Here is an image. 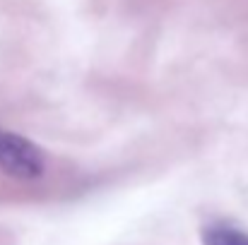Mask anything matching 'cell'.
Masks as SVG:
<instances>
[{
    "label": "cell",
    "mask_w": 248,
    "mask_h": 245,
    "mask_svg": "<svg viewBox=\"0 0 248 245\" xmlns=\"http://www.w3.org/2000/svg\"><path fill=\"white\" fill-rule=\"evenodd\" d=\"M0 168L15 178H36L44 171V157L29 140L0 128Z\"/></svg>",
    "instance_id": "6da1fadb"
},
{
    "label": "cell",
    "mask_w": 248,
    "mask_h": 245,
    "mask_svg": "<svg viewBox=\"0 0 248 245\" xmlns=\"http://www.w3.org/2000/svg\"><path fill=\"white\" fill-rule=\"evenodd\" d=\"M205 245H248V233L232 224H210L202 229Z\"/></svg>",
    "instance_id": "7a4b0ae2"
}]
</instances>
